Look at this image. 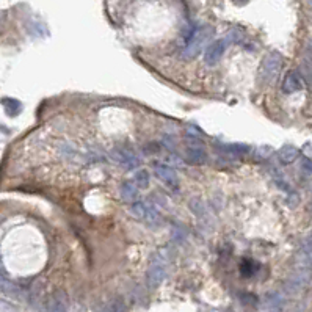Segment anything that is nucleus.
Returning a JSON list of instances; mask_svg holds the SVG:
<instances>
[{"label": "nucleus", "instance_id": "nucleus-1", "mask_svg": "<svg viewBox=\"0 0 312 312\" xmlns=\"http://www.w3.org/2000/svg\"><path fill=\"white\" fill-rule=\"evenodd\" d=\"M283 68V55L279 52H270L267 53L262 60L261 69H259V79L262 83H272L278 79L279 72Z\"/></svg>", "mask_w": 312, "mask_h": 312}, {"label": "nucleus", "instance_id": "nucleus-2", "mask_svg": "<svg viewBox=\"0 0 312 312\" xmlns=\"http://www.w3.org/2000/svg\"><path fill=\"white\" fill-rule=\"evenodd\" d=\"M213 33V28L206 25V27H201L199 30L195 31V35L191 36V39L187 42V46L182 50V58L184 60H193L198 57V53L204 49L206 46V42L210 39Z\"/></svg>", "mask_w": 312, "mask_h": 312}, {"label": "nucleus", "instance_id": "nucleus-3", "mask_svg": "<svg viewBox=\"0 0 312 312\" xmlns=\"http://www.w3.org/2000/svg\"><path fill=\"white\" fill-rule=\"evenodd\" d=\"M165 276H166V262L160 254H154L146 272V284L151 289H156L163 283Z\"/></svg>", "mask_w": 312, "mask_h": 312}, {"label": "nucleus", "instance_id": "nucleus-4", "mask_svg": "<svg viewBox=\"0 0 312 312\" xmlns=\"http://www.w3.org/2000/svg\"><path fill=\"white\" fill-rule=\"evenodd\" d=\"M131 213H132L134 218L143 220L148 224H153V226L157 224L158 220H160V215H158L157 209L151 202H146V201H135V202H132Z\"/></svg>", "mask_w": 312, "mask_h": 312}, {"label": "nucleus", "instance_id": "nucleus-5", "mask_svg": "<svg viewBox=\"0 0 312 312\" xmlns=\"http://www.w3.org/2000/svg\"><path fill=\"white\" fill-rule=\"evenodd\" d=\"M110 158L116 165L124 166L127 169H132V168H135V166H138L140 163H142L140 157L134 153L132 149H129L126 146H115L110 151Z\"/></svg>", "mask_w": 312, "mask_h": 312}, {"label": "nucleus", "instance_id": "nucleus-6", "mask_svg": "<svg viewBox=\"0 0 312 312\" xmlns=\"http://www.w3.org/2000/svg\"><path fill=\"white\" fill-rule=\"evenodd\" d=\"M185 158L193 165H202L206 162L207 154L204 151L202 142L196 135L187 137V148H185Z\"/></svg>", "mask_w": 312, "mask_h": 312}, {"label": "nucleus", "instance_id": "nucleus-7", "mask_svg": "<svg viewBox=\"0 0 312 312\" xmlns=\"http://www.w3.org/2000/svg\"><path fill=\"white\" fill-rule=\"evenodd\" d=\"M228 38H223V39H217L210 42L206 49V53H204V61L210 66H215V64H218V61L221 60L223 53L226 50V46H228Z\"/></svg>", "mask_w": 312, "mask_h": 312}, {"label": "nucleus", "instance_id": "nucleus-8", "mask_svg": "<svg viewBox=\"0 0 312 312\" xmlns=\"http://www.w3.org/2000/svg\"><path fill=\"white\" fill-rule=\"evenodd\" d=\"M305 87V80H303V74L297 69H292L286 74V79L283 83V91L286 94H294L297 91H301Z\"/></svg>", "mask_w": 312, "mask_h": 312}, {"label": "nucleus", "instance_id": "nucleus-9", "mask_svg": "<svg viewBox=\"0 0 312 312\" xmlns=\"http://www.w3.org/2000/svg\"><path fill=\"white\" fill-rule=\"evenodd\" d=\"M154 173L160 180H163L165 184H168L171 187H177V182H179L177 173H176V169H173L171 166H168L165 163H156Z\"/></svg>", "mask_w": 312, "mask_h": 312}, {"label": "nucleus", "instance_id": "nucleus-10", "mask_svg": "<svg viewBox=\"0 0 312 312\" xmlns=\"http://www.w3.org/2000/svg\"><path fill=\"white\" fill-rule=\"evenodd\" d=\"M284 298L279 294H268L264 300V312H283Z\"/></svg>", "mask_w": 312, "mask_h": 312}, {"label": "nucleus", "instance_id": "nucleus-11", "mask_svg": "<svg viewBox=\"0 0 312 312\" xmlns=\"http://www.w3.org/2000/svg\"><path fill=\"white\" fill-rule=\"evenodd\" d=\"M278 156H279V158H281L283 163L289 165V163H294L295 160L298 158L300 151L295 146H292V145H286V146H283L281 149H279Z\"/></svg>", "mask_w": 312, "mask_h": 312}, {"label": "nucleus", "instance_id": "nucleus-12", "mask_svg": "<svg viewBox=\"0 0 312 312\" xmlns=\"http://www.w3.org/2000/svg\"><path fill=\"white\" fill-rule=\"evenodd\" d=\"M138 196V187L135 182L132 180H126L121 185V198L126 202H134Z\"/></svg>", "mask_w": 312, "mask_h": 312}, {"label": "nucleus", "instance_id": "nucleus-13", "mask_svg": "<svg viewBox=\"0 0 312 312\" xmlns=\"http://www.w3.org/2000/svg\"><path fill=\"white\" fill-rule=\"evenodd\" d=\"M224 149L226 154L229 156H246L251 151L250 146L246 145H240V143H231V145H221V151Z\"/></svg>", "mask_w": 312, "mask_h": 312}, {"label": "nucleus", "instance_id": "nucleus-14", "mask_svg": "<svg viewBox=\"0 0 312 312\" xmlns=\"http://www.w3.org/2000/svg\"><path fill=\"white\" fill-rule=\"evenodd\" d=\"M99 312H126V303L123 298H113L105 306H102Z\"/></svg>", "mask_w": 312, "mask_h": 312}, {"label": "nucleus", "instance_id": "nucleus-15", "mask_svg": "<svg viewBox=\"0 0 312 312\" xmlns=\"http://www.w3.org/2000/svg\"><path fill=\"white\" fill-rule=\"evenodd\" d=\"M298 265L301 270L312 272V251H303L298 253Z\"/></svg>", "mask_w": 312, "mask_h": 312}, {"label": "nucleus", "instance_id": "nucleus-16", "mask_svg": "<svg viewBox=\"0 0 312 312\" xmlns=\"http://www.w3.org/2000/svg\"><path fill=\"white\" fill-rule=\"evenodd\" d=\"M49 312H68L66 309V303L60 298V294L53 295L49 300Z\"/></svg>", "mask_w": 312, "mask_h": 312}, {"label": "nucleus", "instance_id": "nucleus-17", "mask_svg": "<svg viewBox=\"0 0 312 312\" xmlns=\"http://www.w3.org/2000/svg\"><path fill=\"white\" fill-rule=\"evenodd\" d=\"M134 182L137 184V187H142V188H146L149 185V174L146 169H138L135 173V179Z\"/></svg>", "mask_w": 312, "mask_h": 312}, {"label": "nucleus", "instance_id": "nucleus-18", "mask_svg": "<svg viewBox=\"0 0 312 312\" xmlns=\"http://www.w3.org/2000/svg\"><path fill=\"white\" fill-rule=\"evenodd\" d=\"M3 105H5V110L11 116H16L20 110H22V105H20V102L16 99H5Z\"/></svg>", "mask_w": 312, "mask_h": 312}, {"label": "nucleus", "instance_id": "nucleus-19", "mask_svg": "<svg viewBox=\"0 0 312 312\" xmlns=\"http://www.w3.org/2000/svg\"><path fill=\"white\" fill-rule=\"evenodd\" d=\"M256 270H257V264H254L251 259H245L240 265V272L243 276H253Z\"/></svg>", "mask_w": 312, "mask_h": 312}, {"label": "nucleus", "instance_id": "nucleus-20", "mask_svg": "<svg viewBox=\"0 0 312 312\" xmlns=\"http://www.w3.org/2000/svg\"><path fill=\"white\" fill-rule=\"evenodd\" d=\"M301 171H303V173H306V174H312V160L311 158H308V157H305L303 160H301Z\"/></svg>", "mask_w": 312, "mask_h": 312}, {"label": "nucleus", "instance_id": "nucleus-21", "mask_svg": "<svg viewBox=\"0 0 312 312\" xmlns=\"http://www.w3.org/2000/svg\"><path fill=\"white\" fill-rule=\"evenodd\" d=\"M173 239H174L176 242H182V240L185 239V235L180 232L179 228H174V229H173Z\"/></svg>", "mask_w": 312, "mask_h": 312}, {"label": "nucleus", "instance_id": "nucleus-22", "mask_svg": "<svg viewBox=\"0 0 312 312\" xmlns=\"http://www.w3.org/2000/svg\"><path fill=\"white\" fill-rule=\"evenodd\" d=\"M265 151H270V148H262V149H259V154H257V158H264V157H267L270 153H265Z\"/></svg>", "mask_w": 312, "mask_h": 312}, {"label": "nucleus", "instance_id": "nucleus-23", "mask_svg": "<svg viewBox=\"0 0 312 312\" xmlns=\"http://www.w3.org/2000/svg\"><path fill=\"white\" fill-rule=\"evenodd\" d=\"M308 209H309V212L312 213V201H311V204H309V207H308Z\"/></svg>", "mask_w": 312, "mask_h": 312}, {"label": "nucleus", "instance_id": "nucleus-24", "mask_svg": "<svg viewBox=\"0 0 312 312\" xmlns=\"http://www.w3.org/2000/svg\"><path fill=\"white\" fill-rule=\"evenodd\" d=\"M311 3H312V0H311Z\"/></svg>", "mask_w": 312, "mask_h": 312}]
</instances>
